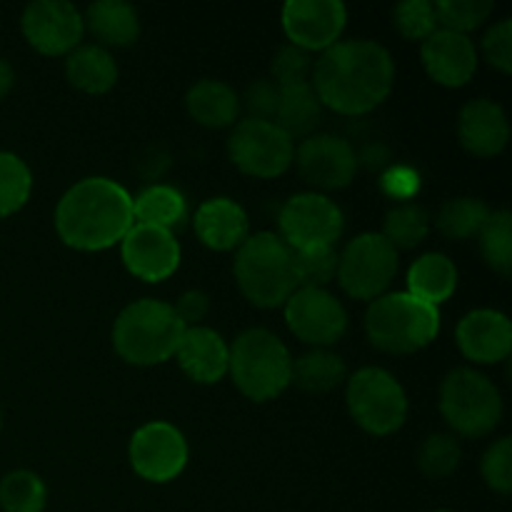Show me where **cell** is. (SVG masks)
<instances>
[{"mask_svg": "<svg viewBox=\"0 0 512 512\" xmlns=\"http://www.w3.org/2000/svg\"><path fill=\"white\" fill-rule=\"evenodd\" d=\"M460 353L478 365H495L512 350V325L500 310L480 308L465 315L455 330Z\"/></svg>", "mask_w": 512, "mask_h": 512, "instance_id": "d6986e66", "label": "cell"}, {"mask_svg": "<svg viewBox=\"0 0 512 512\" xmlns=\"http://www.w3.org/2000/svg\"><path fill=\"white\" fill-rule=\"evenodd\" d=\"M420 60L430 78L445 88H463L478 70V50L470 35L438 28L420 43Z\"/></svg>", "mask_w": 512, "mask_h": 512, "instance_id": "ac0fdd59", "label": "cell"}, {"mask_svg": "<svg viewBox=\"0 0 512 512\" xmlns=\"http://www.w3.org/2000/svg\"><path fill=\"white\" fill-rule=\"evenodd\" d=\"M348 413L365 433L393 435L408 418V395L403 385L383 368H363L345 385Z\"/></svg>", "mask_w": 512, "mask_h": 512, "instance_id": "ba28073f", "label": "cell"}, {"mask_svg": "<svg viewBox=\"0 0 512 512\" xmlns=\"http://www.w3.org/2000/svg\"><path fill=\"white\" fill-rule=\"evenodd\" d=\"M0 423H3V420H0Z\"/></svg>", "mask_w": 512, "mask_h": 512, "instance_id": "bcb514c9", "label": "cell"}, {"mask_svg": "<svg viewBox=\"0 0 512 512\" xmlns=\"http://www.w3.org/2000/svg\"><path fill=\"white\" fill-rule=\"evenodd\" d=\"M283 308L290 333L313 348H330L348 330V313L328 288H298Z\"/></svg>", "mask_w": 512, "mask_h": 512, "instance_id": "7c38bea8", "label": "cell"}, {"mask_svg": "<svg viewBox=\"0 0 512 512\" xmlns=\"http://www.w3.org/2000/svg\"><path fill=\"white\" fill-rule=\"evenodd\" d=\"M430 218L425 208L415 203H400L388 210L383 223V238L393 245L395 250H413L428 238Z\"/></svg>", "mask_w": 512, "mask_h": 512, "instance_id": "4dcf8cb0", "label": "cell"}, {"mask_svg": "<svg viewBox=\"0 0 512 512\" xmlns=\"http://www.w3.org/2000/svg\"><path fill=\"white\" fill-rule=\"evenodd\" d=\"M65 78L80 93L103 95L118 83V65L100 45H78L65 58Z\"/></svg>", "mask_w": 512, "mask_h": 512, "instance_id": "d4e9b609", "label": "cell"}, {"mask_svg": "<svg viewBox=\"0 0 512 512\" xmlns=\"http://www.w3.org/2000/svg\"><path fill=\"white\" fill-rule=\"evenodd\" d=\"M273 83L278 88L285 85H298V83H310V73H313V58L305 50L295 48V45H283V48L275 53L273 65Z\"/></svg>", "mask_w": 512, "mask_h": 512, "instance_id": "ab89813d", "label": "cell"}, {"mask_svg": "<svg viewBox=\"0 0 512 512\" xmlns=\"http://www.w3.org/2000/svg\"><path fill=\"white\" fill-rule=\"evenodd\" d=\"M293 268L298 288H325L338 273L335 245L293 250Z\"/></svg>", "mask_w": 512, "mask_h": 512, "instance_id": "d590c367", "label": "cell"}, {"mask_svg": "<svg viewBox=\"0 0 512 512\" xmlns=\"http://www.w3.org/2000/svg\"><path fill=\"white\" fill-rule=\"evenodd\" d=\"M133 225V198L110 178L80 180L65 190L55 208L58 238L83 253L113 248Z\"/></svg>", "mask_w": 512, "mask_h": 512, "instance_id": "7a4b0ae2", "label": "cell"}, {"mask_svg": "<svg viewBox=\"0 0 512 512\" xmlns=\"http://www.w3.org/2000/svg\"><path fill=\"white\" fill-rule=\"evenodd\" d=\"M48 490L40 475L30 470H13L0 480V508L3 512H43Z\"/></svg>", "mask_w": 512, "mask_h": 512, "instance_id": "d6a6232c", "label": "cell"}, {"mask_svg": "<svg viewBox=\"0 0 512 512\" xmlns=\"http://www.w3.org/2000/svg\"><path fill=\"white\" fill-rule=\"evenodd\" d=\"M483 260L508 278L512 270V215L510 210H493L478 233Z\"/></svg>", "mask_w": 512, "mask_h": 512, "instance_id": "1f68e13d", "label": "cell"}, {"mask_svg": "<svg viewBox=\"0 0 512 512\" xmlns=\"http://www.w3.org/2000/svg\"><path fill=\"white\" fill-rule=\"evenodd\" d=\"M280 20L290 45L305 53H323L343 35L348 10L340 0H288Z\"/></svg>", "mask_w": 512, "mask_h": 512, "instance_id": "9a60e30c", "label": "cell"}, {"mask_svg": "<svg viewBox=\"0 0 512 512\" xmlns=\"http://www.w3.org/2000/svg\"><path fill=\"white\" fill-rule=\"evenodd\" d=\"M460 460H463V450L453 435H430L418 450V468L425 478L443 480L458 470Z\"/></svg>", "mask_w": 512, "mask_h": 512, "instance_id": "e575fe53", "label": "cell"}, {"mask_svg": "<svg viewBox=\"0 0 512 512\" xmlns=\"http://www.w3.org/2000/svg\"><path fill=\"white\" fill-rule=\"evenodd\" d=\"M343 210L323 193H298L280 210V238L290 250L335 245L343 235Z\"/></svg>", "mask_w": 512, "mask_h": 512, "instance_id": "8fae6325", "label": "cell"}, {"mask_svg": "<svg viewBox=\"0 0 512 512\" xmlns=\"http://www.w3.org/2000/svg\"><path fill=\"white\" fill-rule=\"evenodd\" d=\"M175 358L193 383L213 385L228 375L230 345L218 330L208 325H195V328H185Z\"/></svg>", "mask_w": 512, "mask_h": 512, "instance_id": "ffe728a7", "label": "cell"}, {"mask_svg": "<svg viewBox=\"0 0 512 512\" xmlns=\"http://www.w3.org/2000/svg\"><path fill=\"white\" fill-rule=\"evenodd\" d=\"M483 55L495 70L510 73L512 70V20H500L485 33Z\"/></svg>", "mask_w": 512, "mask_h": 512, "instance_id": "b9f144b4", "label": "cell"}, {"mask_svg": "<svg viewBox=\"0 0 512 512\" xmlns=\"http://www.w3.org/2000/svg\"><path fill=\"white\" fill-rule=\"evenodd\" d=\"M278 100L280 88L273 80H253V83L245 88L243 98H240V113H245L248 120H265V123H273L275 113H278Z\"/></svg>", "mask_w": 512, "mask_h": 512, "instance_id": "60d3db41", "label": "cell"}, {"mask_svg": "<svg viewBox=\"0 0 512 512\" xmlns=\"http://www.w3.org/2000/svg\"><path fill=\"white\" fill-rule=\"evenodd\" d=\"M188 218V200L173 185H150L133 198V220L160 230H178Z\"/></svg>", "mask_w": 512, "mask_h": 512, "instance_id": "83f0119b", "label": "cell"}, {"mask_svg": "<svg viewBox=\"0 0 512 512\" xmlns=\"http://www.w3.org/2000/svg\"><path fill=\"white\" fill-rule=\"evenodd\" d=\"M293 358L278 335L263 328L240 333L230 345L228 373L235 388L253 403L280 398L290 385Z\"/></svg>", "mask_w": 512, "mask_h": 512, "instance_id": "8992f818", "label": "cell"}, {"mask_svg": "<svg viewBox=\"0 0 512 512\" xmlns=\"http://www.w3.org/2000/svg\"><path fill=\"white\" fill-rule=\"evenodd\" d=\"M393 25L405 40L423 43L428 35L438 30L433 3H428V0H403L393 8Z\"/></svg>", "mask_w": 512, "mask_h": 512, "instance_id": "74e56055", "label": "cell"}, {"mask_svg": "<svg viewBox=\"0 0 512 512\" xmlns=\"http://www.w3.org/2000/svg\"><path fill=\"white\" fill-rule=\"evenodd\" d=\"M458 288V268L453 260L443 253H425L410 265L408 290L413 298L438 308Z\"/></svg>", "mask_w": 512, "mask_h": 512, "instance_id": "484cf974", "label": "cell"}, {"mask_svg": "<svg viewBox=\"0 0 512 512\" xmlns=\"http://www.w3.org/2000/svg\"><path fill=\"white\" fill-rule=\"evenodd\" d=\"M458 140L470 155L495 158L510 140L508 115L488 98L470 100L458 115Z\"/></svg>", "mask_w": 512, "mask_h": 512, "instance_id": "44dd1931", "label": "cell"}, {"mask_svg": "<svg viewBox=\"0 0 512 512\" xmlns=\"http://www.w3.org/2000/svg\"><path fill=\"white\" fill-rule=\"evenodd\" d=\"M438 28L453 30V33L468 35L470 30L480 28L493 13V0H440L433 3Z\"/></svg>", "mask_w": 512, "mask_h": 512, "instance_id": "8d00e7d4", "label": "cell"}, {"mask_svg": "<svg viewBox=\"0 0 512 512\" xmlns=\"http://www.w3.org/2000/svg\"><path fill=\"white\" fill-rule=\"evenodd\" d=\"M345 375H348V368L338 353L328 348H313L310 353H303L298 360H293L290 383L298 385L305 393L325 395L343 385Z\"/></svg>", "mask_w": 512, "mask_h": 512, "instance_id": "f1b7e54d", "label": "cell"}, {"mask_svg": "<svg viewBox=\"0 0 512 512\" xmlns=\"http://www.w3.org/2000/svg\"><path fill=\"white\" fill-rule=\"evenodd\" d=\"M83 23L100 48H128L140 38L138 10L123 0H98L85 10Z\"/></svg>", "mask_w": 512, "mask_h": 512, "instance_id": "cb8c5ba5", "label": "cell"}, {"mask_svg": "<svg viewBox=\"0 0 512 512\" xmlns=\"http://www.w3.org/2000/svg\"><path fill=\"white\" fill-rule=\"evenodd\" d=\"M120 258L128 273L143 283H163L178 270L180 243L168 230L135 223L120 240Z\"/></svg>", "mask_w": 512, "mask_h": 512, "instance_id": "e0dca14e", "label": "cell"}, {"mask_svg": "<svg viewBox=\"0 0 512 512\" xmlns=\"http://www.w3.org/2000/svg\"><path fill=\"white\" fill-rule=\"evenodd\" d=\"M193 228L205 248L228 253L238 250L248 238V215L235 200L210 198L195 210Z\"/></svg>", "mask_w": 512, "mask_h": 512, "instance_id": "7402d4cb", "label": "cell"}, {"mask_svg": "<svg viewBox=\"0 0 512 512\" xmlns=\"http://www.w3.org/2000/svg\"><path fill=\"white\" fill-rule=\"evenodd\" d=\"M398 273V250L380 233H363L338 255V283L355 300H375L385 295Z\"/></svg>", "mask_w": 512, "mask_h": 512, "instance_id": "9c48e42d", "label": "cell"}, {"mask_svg": "<svg viewBox=\"0 0 512 512\" xmlns=\"http://www.w3.org/2000/svg\"><path fill=\"white\" fill-rule=\"evenodd\" d=\"M20 28L30 48L50 58L73 53L85 33L83 13L65 0H35L25 5Z\"/></svg>", "mask_w": 512, "mask_h": 512, "instance_id": "5bb4252c", "label": "cell"}, {"mask_svg": "<svg viewBox=\"0 0 512 512\" xmlns=\"http://www.w3.org/2000/svg\"><path fill=\"white\" fill-rule=\"evenodd\" d=\"M185 325L173 305L155 298L125 305L113 323V348L130 365H160L175 358Z\"/></svg>", "mask_w": 512, "mask_h": 512, "instance_id": "3957f363", "label": "cell"}, {"mask_svg": "<svg viewBox=\"0 0 512 512\" xmlns=\"http://www.w3.org/2000/svg\"><path fill=\"white\" fill-rule=\"evenodd\" d=\"M188 115L203 128H230L240 118V95L223 80H198L185 95Z\"/></svg>", "mask_w": 512, "mask_h": 512, "instance_id": "603a6c76", "label": "cell"}, {"mask_svg": "<svg viewBox=\"0 0 512 512\" xmlns=\"http://www.w3.org/2000/svg\"><path fill=\"white\" fill-rule=\"evenodd\" d=\"M228 155L250 178H278L293 165L295 145L275 123L238 120L228 138Z\"/></svg>", "mask_w": 512, "mask_h": 512, "instance_id": "30bf717a", "label": "cell"}, {"mask_svg": "<svg viewBox=\"0 0 512 512\" xmlns=\"http://www.w3.org/2000/svg\"><path fill=\"white\" fill-rule=\"evenodd\" d=\"M365 333L383 353H418L438 338L440 310L410 293H385L370 303L365 313Z\"/></svg>", "mask_w": 512, "mask_h": 512, "instance_id": "5b68a950", "label": "cell"}, {"mask_svg": "<svg viewBox=\"0 0 512 512\" xmlns=\"http://www.w3.org/2000/svg\"><path fill=\"white\" fill-rule=\"evenodd\" d=\"M440 413L458 435L483 438L503 420V398L488 375L455 368L440 385Z\"/></svg>", "mask_w": 512, "mask_h": 512, "instance_id": "52a82bcc", "label": "cell"}, {"mask_svg": "<svg viewBox=\"0 0 512 512\" xmlns=\"http://www.w3.org/2000/svg\"><path fill=\"white\" fill-rule=\"evenodd\" d=\"M395 83L393 55L375 40H338L313 63L310 85L340 115H365L385 103Z\"/></svg>", "mask_w": 512, "mask_h": 512, "instance_id": "6da1fadb", "label": "cell"}, {"mask_svg": "<svg viewBox=\"0 0 512 512\" xmlns=\"http://www.w3.org/2000/svg\"><path fill=\"white\" fill-rule=\"evenodd\" d=\"M233 273L240 293L255 308H280L298 290L293 250L278 233L248 235L235 253Z\"/></svg>", "mask_w": 512, "mask_h": 512, "instance_id": "277c9868", "label": "cell"}, {"mask_svg": "<svg viewBox=\"0 0 512 512\" xmlns=\"http://www.w3.org/2000/svg\"><path fill=\"white\" fill-rule=\"evenodd\" d=\"M485 485L500 495H508L512 490V443L510 438H500L490 445L480 463Z\"/></svg>", "mask_w": 512, "mask_h": 512, "instance_id": "f35d334b", "label": "cell"}, {"mask_svg": "<svg viewBox=\"0 0 512 512\" xmlns=\"http://www.w3.org/2000/svg\"><path fill=\"white\" fill-rule=\"evenodd\" d=\"M33 193V173L15 153H0V218L18 213Z\"/></svg>", "mask_w": 512, "mask_h": 512, "instance_id": "836d02e7", "label": "cell"}, {"mask_svg": "<svg viewBox=\"0 0 512 512\" xmlns=\"http://www.w3.org/2000/svg\"><path fill=\"white\" fill-rule=\"evenodd\" d=\"M435 512H450V510H435Z\"/></svg>", "mask_w": 512, "mask_h": 512, "instance_id": "f6af8a7d", "label": "cell"}, {"mask_svg": "<svg viewBox=\"0 0 512 512\" xmlns=\"http://www.w3.org/2000/svg\"><path fill=\"white\" fill-rule=\"evenodd\" d=\"M173 310L185 328H195L210 313V298L203 290H185L178 298V303L173 305Z\"/></svg>", "mask_w": 512, "mask_h": 512, "instance_id": "7bdbcfd3", "label": "cell"}, {"mask_svg": "<svg viewBox=\"0 0 512 512\" xmlns=\"http://www.w3.org/2000/svg\"><path fill=\"white\" fill-rule=\"evenodd\" d=\"M13 85H15L13 65H10L5 58H0V100L13 90Z\"/></svg>", "mask_w": 512, "mask_h": 512, "instance_id": "ee69618b", "label": "cell"}, {"mask_svg": "<svg viewBox=\"0 0 512 512\" xmlns=\"http://www.w3.org/2000/svg\"><path fill=\"white\" fill-rule=\"evenodd\" d=\"M298 173L310 188L343 190L353 183L358 170V155L348 140L338 135L315 133L295 150Z\"/></svg>", "mask_w": 512, "mask_h": 512, "instance_id": "2e32d148", "label": "cell"}, {"mask_svg": "<svg viewBox=\"0 0 512 512\" xmlns=\"http://www.w3.org/2000/svg\"><path fill=\"white\" fill-rule=\"evenodd\" d=\"M490 208L478 198H453L443 203L438 210V225L440 233L448 240H470L483 230L485 220H488Z\"/></svg>", "mask_w": 512, "mask_h": 512, "instance_id": "f546056e", "label": "cell"}, {"mask_svg": "<svg viewBox=\"0 0 512 512\" xmlns=\"http://www.w3.org/2000/svg\"><path fill=\"white\" fill-rule=\"evenodd\" d=\"M323 120V103L315 95L313 85L298 83L285 85L280 88L278 113H275L273 123L288 135L290 140L295 138H310L315 135V128Z\"/></svg>", "mask_w": 512, "mask_h": 512, "instance_id": "4316f807", "label": "cell"}, {"mask_svg": "<svg viewBox=\"0 0 512 512\" xmlns=\"http://www.w3.org/2000/svg\"><path fill=\"white\" fill-rule=\"evenodd\" d=\"M130 465L135 475L148 483L163 485L178 478L188 465V440L175 425L153 420L130 438Z\"/></svg>", "mask_w": 512, "mask_h": 512, "instance_id": "4fadbf2b", "label": "cell"}]
</instances>
